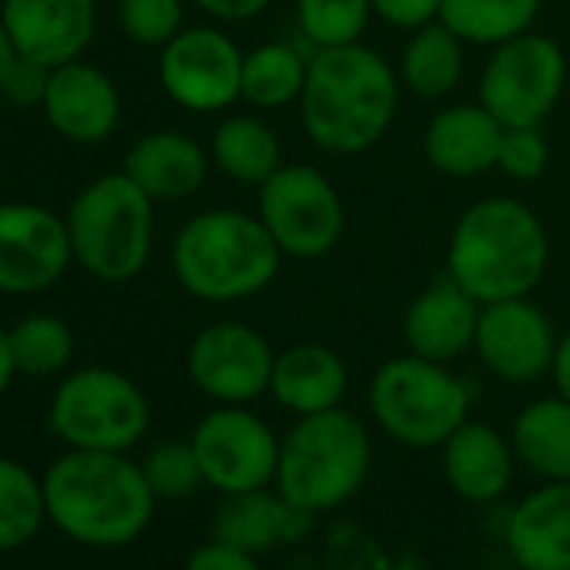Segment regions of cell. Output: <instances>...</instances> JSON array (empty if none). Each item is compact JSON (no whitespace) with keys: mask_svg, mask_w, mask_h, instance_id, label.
Returning a JSON list of instances; mask_svg holds the SVG:
<instances>
[{"mask_svg":"<svg viewBox=\"0 0 570 570\" xmlns=\"http://www.w3.org/2000/svg\"><path fill=\"white\" fill-rule=\"evenodd\" d=\"M400 88L393 65L363 41L320 48L299 95L303 128L326 155H363L390 131Z\"/></svg>","mask_w":570,"mask_h":570,"instance_id":"6da1fadb","label":"cell"},{"mask_svg":"<svg viewBox=\"0 0 570 570\" xmlns=\"http://www.w3.org/2000/svg\"><path fill=\"white\" fill-rule=\"evenodd\" d=\"M48 520L88 547H125L138 540L155 513L141 463L125 453L68 450L45 473Z\"/></svg>","mask_w":570,"mask_h":570,"instance_id":"7a4b0ae2","label":"cell"},{"mask_svg":"<svg viewBox=\"0 0 570 570\" xmlns=\"http://www.w3.org/2000/svg\"><path fill=\"white\" fill-rule=\"evenodd\" d=\"M550 245L540 218L517 198H483L450 235L446 275L480 303L530 296L547 272Z\"/></svg>","mask_w":570,"mask_h":570,"instance_id":"3957f363","label":"cell"},{"mask_svg":"<svg viewBox=\"0 0 570 570\" xmlns=\"http://www.w3.org/2000/svg\"><path fill=\"white\" fill-rule=\"evenodd\" d=\"M282 248L258 215L212 208L181 225L171 245L178 285L202 303H242L268 289Z\"/></svg>","mask_w":570,"mask_h":570,"instance_id":"277c9868","label":"cell"},{"mask_svg":"<svg viewBox=\"0 0 570 570\" xmlns=\"http://www.w3.org/2000/svg\"><path fill=\"white\" fill-rule=\"evenodd\" d=\"M373 466V436L360 416L336 406L299 416L278 443L275 490L306 513H330L353 500Z\"/></svg>","mask_w":570,"mask_h":570,"instance_id":"5b68a950","label":"cell"},{"mask_svg":"<svg viewBox=\"0 0 570 570\" xmlns=\"http://www.w3.org/2000/svg\"><path fill=\"white\" fill-rule=\"evenodd\" d=\"M65 218L75 262L91 278L121 285L145 272L155 245V202L125 171L85 185Z\"/></svg>","mask_w":570,"mask_h":570,"instance_id":"8992f818","label":"cell"},{"mask_svg":"<svg viewBox=\"0 0 570 570\" xmlns=\"http://www.w3.org/2000/svg\"><path fill=\"white\" fill-rule=\"evenodd\" d=\"M370 413L390 440L433 450L470 420V390L446 363L406 353L373 373Z\"/></svg>","mask_w":570,"mask_h":570,"instance_id":"52a82bcc","label":"cell"},{"mask_svg":"<svg viewBox=\"0 0 570 570\" xmlns=\"http://www.w3.org/2000/svg\"><path fill=\"white\" fill-rule=\"evenodd\" d=\"M48 420L71 450L128 453L145 440L151 406L131 376L111 366H85L61 380Z\"/></svg>","mask_w":570,"mask_h":570,"instance_id":"ba28073f","label":"cell"},{"mask_svg":"<svg viewBox=\"0 0 570 570\" xmlns=\"http://www.w3.org/2000/svg\"><path fill=\"white\" fill-rule=\"evenodd\" d=\"M567 81L570 71L560 45L527 31L493 48L480 75V105L503 128H530L557 108Z\"/></svg>","mask_w":570,"mask_h":570,"instance_id":"9c48e42d","label":"cell"},{"mask_svg":"<svg viewBox=\"0 0 570 570\" xmlns=\"http://www.w3.org/2000/svg\"><path fill=\"white\" fill-rule=\"evenodd\" d=\"M258 218L289 258H323L346 232V205L313 165H282L258 188Z\"/></svg>","mask_w":570,"mask_h":570,"instance_id":"30bf717a","label":"cell"},{"mask_svg":"<svg viewBox=\"0 0 570 570\" xmlns=\"http://www.w3.org/2000/svg\"><path fill=\"white\" fill-rule=\"evenodd\" d=\"M188 440L195 446L205 487L218 490L222 497L275 483L282 440L252 410L218 403L198 420Z\"/></svg>","mask_w":570,"mask_h":570,"instance_id":"8fae6325","label":"cell"},{"mask_svg":"<svg viewBox=\"0 0 570 570\" xmlns=\"http://www.w3.org/2000/svg\"><path fill=\"white\" fill-rule=\"evenodd\" d=\"M242 65L245 55L225 31L181 28L161 48L158 81L178 108L212 115L242 101Z\"/></svg>","mask_w":570,"mask_h":570,"instance_id":"7c38bea8","label":"cell"},{"mask_svg":"<svg viewBox=\"0 0 570 570\" xmlns=\"http://www.w3.org/2000/svg\"><path fill=\"white\" fill-rule=\"evenodd\" d=\"M75 262L68 218L35 202H0V293L35 296Z\"/></svg>","mask_w":570,"mask_h":570,"instance_id":"4fadbf2b","label":"cell"},{"mask_svg":"<svg viewBox=\"0 0 570 570\" xmlns=\"http://www.w3.org/2000/svg\"><path fill=\"white\" fill-rule=\"evenodd\" d=\"M275 353L268 340L245 323L205 326L188 346V376L215 403L245 406L268 393Z\"/></svg>","mask_w":570,"mask_h":570,"instance_id":"5bb4252c","label":"cell"},{"mask_svg":"<svg viewBox=\"0 0 570 570\" xmlns=\"http://www.w3.org/2000/svg\"><path fill=\"white\" fill-rule=\"evenodd\" d=\"M557 333L550 316L523 299H503L480 309L473 350L487 373L500 383L530 386L550 373L557 353Z\"/></svg>","mask_w":570,"mask_h":570,"instance_id":"9a60e30c","label":"cell"},{"mask_svg":"<svg viewBox=\"0 0 570 570\" xmlns=\"http://www.w3.org/2000/svg\"><path fill=\"white\" fill-rule=\"evenodd\" d=\"M0 24L21 58L61 68L91 48L98 0H4Z\"/></svg>","mask_w":570,"mask_h":570,"instance_id":"2e32d148","label":"cell"},{"mask_svg":"<svg viewBox=\"0 0 570 570\" xmlns=\"http://www.w3.org/2000/svg\"><path fill=\"white\" fill-rule=\"evenodd\" d=\"M41 111L71 145H101L118 131L121 91L111 75L78 58L51 71Z\"/></svg>","mask_w":570,"mask_h":570,"instance_id":"e0dca14e","label":"cell"},{"mask_svg":"<svg viewBox=\"0 0 570 570\" xmlns=\"http://www.w3.org/2000/svg\"><path fill=\"white\" fill-rule=\"evenodd\" d=\"M480 303L456 285L450 275L423 289L406 316H403V340L410 353L433 360V363H453L466 350H473L476 323H480Z\"/></svg>","mask_w":570,"mask_h":570,"instance_id":"ac0fdd59","label":"cell"},{"mask_svg":"<svg viewBox=\"0 0 570 570\" xmlns=\"http://www.w3.org/2000/svg\"><path fill=\"white\" fill-rule=\"evenodd\" d=\"M507 550L520 570H570V480H543L513 507Z\"/></svg>","mask_w":570,"mask_h":570,"instance_id":"d6986e66","label":"cell"},{"mask_svg":"<svg viewBox=\"0 0 570 570\" xmlns=\"http://www.w3.org/2000/svg\"><path fill=\"white\" fill-rule=\"evenodd\" d=\"M443 476L466 503H493L507 493L517 470L513 443L490 423L466 420L443 446Z\"/></svg>","mask_w":570,"mask_h":570,"instance_id":"ffe728a7","label":"cell"},{"mask_svg":"<svg viewBox=\"0 0 570 570\" xmlns=\"http://www.w3.org/2000/svg\"><path fill=\"white\" fill-rule=\"evenodd\" d=\"M503 125L476 101V105H450L423 131L426 161L450 178H476L497 168Z\"/></svg>","mask_w":570,"mask_h":570,"instance_id":"44dd1931","label":"cell"},{"mask_svg":"<svg viewBox=\"0 0 570 570\" xmlns=\"http://www.w3.org/2000/svg\"><path fill=\"white\" fill-rule=\"evenodd\" d=\"M309 520L313 513L293 507L272 483L245 493H225L212 520V537L258 557L303 537Z\"/></svg>","mask_w":570,"mask_h":570,"instance_id":"7402d4cb","label":"cell"},{"mask_svg":"<svg viewBox=\"0 0 570 570\" xmlns=\"http://www.w3.org/2000/svg\"><path fill=\"white\" fill-rule=\"evenodd\" d=\"M121 171L158 205V202H181L191 198L208 178V155L205 148L188 138L185 131H151L141 135L128 155Z\"/></svg>","mask_w":570,"mask_h":570,"instance_id":"603a6c76","label":"cell"},{"mask_svg":"<svg viewBox=\"0 0 570 570\" xmlns=\"http://www.w3.org/2000/svg\"><path fill=\"white\" fill-rule=\"evenodd\" d=\"M350 390V370L343 356L323 343H299L275 353L268 393L282 410L313 416L343 406Z\"/></svg>","mask_w":570,"mask_h":570,"instance_id":"cb8c5ba5","label":"cell"},{"mask_svg":"<svg viewBox=\"0 0 570 570\" xmlns=\"http://www.w3.org/2000/svg\"><path fill=\"white\" fill-rule=\"evenodd\" d=\"M510 443L517 460L540 480H570V400L557 393L523 406Z\"/></svg>","mask_w":570,"mask_h":570,"instance_id":"d4e9b609","label":"cell"},{"mask_svg":"<svg viewBox=\"0 0 570 570\" xmlns=\"http://www.w3.org/2000/svg\"><path fill=\"white\" fill-rule=\"evenodd\" d=\"M212 165L238 185L262 188L282 168L278 135L255 115H228L212 131Z\"/></svg>","mask_w":570,"mask_h":570,"instance_id":"484cf974","label":"cell"},{"mask_svg":"<svg viewBox=\"0 0 570 570\" xmlns=\"http://www.w3.org/2000/svg\"><path fill=\"white\" fill-rule=\"evenodd\" d=\"M396 75L400 85H406V91H413L416 98L426 101L446 98L463 75V41L443 21H433L413 31V38L400 55Z\"/></svg>","mask_w":570,"mask_h":570,"instance_id":"4316f807","label":"cell"},{"mask_svg":"<svg viewBox=\"0 0 570 570\" xmlns=\"http://www.w3.org/2000/svg\"><path fill=\"white\" fill-rule=\"evenodd\" d=\"M309 75V58H303L293 45H258L245 55L242 65V101L252 108L272 111L299 101Z\"/></svg>","mask_w":570,"mask_h":570,"instance_id":"83f0119b","label":"cell"},{"mask_svg":"<svg viewBox=\"0 0 570 570\" xmlns=\"http://www.w3.org/2000/svg\"><path fill=\"white\" fill-rule=\"evenodd\" d=\"M543 0H443L440 21L463 45H503L533 28Z\"/></svg>","mask_w":570,"mask_h":570,"instance_id":"f1b7e54d","label":"cell"},{"mask_svg":"<svg viewBox=\"0 0 570 570\" xmlns=\"http://www.w3.org/2000/svg\"><path fill=\"white\" fill-rule=\"evenodd\" d=\"M11 353L21 376L45 380L58 376L75 360V333L55 313H31L11 330Z\"/></svg>","mask_w":570,"mask_h":570,"instance_id":"f546056e","label":"cell"},{"mask_svg":"<svg viewBox=\"0 0 570 570\" xmlns=\"http://www.w3.org/2000/svg\"><path fill=\"white\" fill-rule=\"evenodd\" d=\"M45 517V483L24 463L0 456V550H18L35 540Z\"/></svg>","mask_w":570,"mask_h":570,"instance_id":"4dcf8cb0","label":"cell"},{"mask_svg":"<svg viewBox=\"0 0 570 570\" xmlns=\"http://www.w3.org/2000/svg\"><path fill=\"white\" fill-rule=\"evenodd\" d=\"M296 18L303 38L320 51L360 45L376 14L370 0H296Z\"/></svg>","mask_w":570,"mask_h":570,"instance_id":"1f68e13d","label":"cell"},{"mask_svg":"<svg viewBox=\"0 0 570 570\" xmlns=\"http://www.w3.org/2000/svg\"><path fill=\"white\" fill-rule=\"evenodd\" d=\"M141 473H145V480H148V487H151V493L158 500H185L198 487H205V476H202L191 440H161V443H155L141 460Z\"/></svg>","mask_w":570,"mask_h":570,"instance_id":"d6a6232c","label":"cell"},{"mask_svg":"<svg viewBox=\"0 0 570 570\" xmlns=\"http://www.w3.org/2000/svg\"><path fill=\"white\" fill-rule=\"evenodd\" d=\"M118 24L141 48H165L185 24V0H118Z\"/></svg>","mask_w":570,"mask_h":570,"instance_id":"836d02e7","label":"cell"},{"mask_svg":"<svg viewBox=\"0 0 570 570\" xmlns=\"http://www.w3.org/2000/svg\"><path fill=\"white\" fill-rule=\"evenodd\" d=\"M550 161V148L540 135V125L530 128H507L503 141H500V158L497 168L513 178V181H533L547 171Z\"/></svg>","mask_w":570,"mask_h":570,"instance_id":"e575fe53","label":"cell"},{"mask_svg":"<svg viewBox=\"0 0 570 570\" xmlns=\"http://www.w3.org/2000/svg\"><path fill=\"white\" fill-rule=\"evenodd\" d=\"M51 71L55 68H45L41 61H31V58L18 55L11 71H8V81H4L0 98H4L8 105H14V108H41L45 95H48Z\"/></svg>","mask_w":570,"mask_h":570,"instance_id":"d590c367","label":"cell"},{"mask_svg":"<svg viewBox=\"0 0 570 570\" xmlns=\"http://www.w3.org/2000/svg\"><path fill=\"white\" fill-rule=\"evenodd\" d=\"M373 14L400 31H420L433 21H440L443 0H370Z\"/></svg>","mask_w":570,"mask_h":570,"instance_id":"8d00e7d4","label":"cell"},{"mask_svg":"<svg viewBox=\"0 0 570 570\" xmlns=\"http://www.w3.org/2000/svg\"><path fill=\"white\" fill-rule=\"evenodd\" d=\"M185 570H262V563L255 553H245V550L212 537L208 543L191 550Z\"/></svg>","mask_w":570,"mask_h":570,"instance_id":"74e56055","label":"cell"},{"mask_svg":"<svg viewBox=\"0 0 570 570\" xmlns=\"http://www.w3.org/2000/svg\"><path fill=\"white\" fill-rule=\"evenodd\" d=\"M198 11H205L208 18L215 21H225V24H242V21H252L258 18L262 11H268L272 0H191Z\"/></svg>","mask_w":570,"mask_h":570,"instance_id":"f35d334b","label":"cell"},{"mask_svg":"<svg viewBox=\"0 0 570 570\" xmlns=\"http://www.w3.org/2000/svg\"><path fill=\"white\" fill-rule=\"evenodd\" d=\"M550 376H553V386H557V393L570 400V333H567V336H560V343H557V353H553Z\"/></svg>","mask_w":570,"mask_h":570,"instance_id":"ab89813d","label":"cell"},{"mask_svg":"<svg viewBox=\"0 0 570 570\" xmlns=\"http://www.w3.org/2000/svg\"><path fill=\"white\" fill-rule=\"evenodd\" d=\"M18 376V366H14V353H11V333L0 326V396L11 390Z\"/></svg>","mask_w":570,"mask_h":570,"instance_id":"60d3db41","label":"cell"},{"mask_svg":"<svg viewBox=\"0 0 570 570\" xmlns=\"http://www.w3.org/2000/svg\"><path fill=\"white\" fill-rule=\"evenodd\" d=\"M14 58H18V48L11 45L4 24H0V91H4V81H8V71H11Z\"/></svg>","mask_w":570,"mask_h":570,"instance_id":"b9f144b4","label":"cell"},{"mask_svg":"<svg viewBox=\"0 0 570 570\" xmlns=\"http://www.w3.org/2000/svg\"><path fill=\"white\" fill-rule=\"evenodd\" d=\"M567 95H570V81H567Z\"/></svg>","mask_w":570,"mask_h":570,"instance_id":"7bdbcfd3","label":"cell"}]
</instances>
